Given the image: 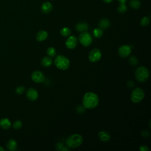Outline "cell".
Masks as SVG:
<instances>
[{"instance_id":"6da1fadb","label":"cell","mask_w":151,"mask_h":151,"mask_svg":"<svg viewBox=\"0 0 151 151\" xmlns=\"http://www.w3.org/2000/svg\"><path fill=\"white\" fill-rule=\"evenodd\" d=\"M99 102L98 96L93 92L86 93L83 98V104L86 109H93L96 107Z\"/></svg>"},{"instance_id":"7a4b0ae2","label":"cell","mask_w":151,"mask_h":151,"mask_svg":"<svg viewBox=\"0 0 151 151\" xmlns=\"http://www.w3.org/2000/svg\"><path fill=\"white\" fill-rule=\"evenodd\" d=\"M83 139L79 134H74L70 136L66 140V144L70 148H76L78 147L82 143Z\"/></svg>"},{"instance_id":"3957f363","label":"cell","mask_w":151,"mask_h":151,"mask_svg":"<svg viewBox=\"0 0 151 151\" xmlns=\"http://www.w3.org/2000/svg\"><path fill=\"white\" fill-rule=\"evenodd\" d=\"M149 77V71L148 69L144 66L139 67L135 71L136 79L139 82H145Z\"/></svg>"},{"instance_id":"277c9868","label":"cell","mask_w":151,"mask_h":151,"mask_svg":"<svg viewBox=\"0 0 151 151\" xmlns=\"http://www.w3.org/2000/svg\"><path fill=\"white\" fill-rule=\"evenodd\" d=\"M54 64L58 68L63 70H65L69 68L70 62V60L65 56L58 55L55 58Z\"/></svg>"},{"instance_id":"5b68a950","label":"cell","mask_w":151,"mask_h":151,"mask_svg":"<svg viewBox=\"0 0 151 151\" xmlns=\"http://www.w3.org/2000/svg\"><path fill=\"white\" fill-rule=\"evenodd\" d=\"M145 97L144 91L142 88L136 87L132 91L130 98L132 102L134 103L141 101Z\"/></svg>"},{"instance_id":"8992f818","label":"cell","mask_w":151,"mask_h":151,"mask_svg":"<svg viewBox=\"0 0 151 151\" xmlns=\"http://www.w3.org/2000/svg\"><path fill=\"white\" fill-rule=\"evenodd\" d=\"M79 41L84 47L90 46L93 42V38L90 33L87 31L81 32L79 35Z\"/></svg>"},{"instance_id":"52a82bcc","label":"cell","mask_w":151,"mask_h":151,"mask_svg":"<svg viewBox=\"0 0 151 151\" xmlns=\"http://www.w3.org/2000/svg\"><path fill=\"white\" fill-rule=\"evenodd\" d=\"M101 57V52L99 49H93L88 54V60L91 63L98 61Z\"/></svg>"},{"instance_id":"ba28073f","label":"cell","mask_w":151,"mask_h":151,"mask_svg":"<svg viewBox=\"0 0 151 151\" xmlns=\"http://www.w3.org/2000/svg\"><path fill=\"white\" fill-rule=\"evenodd\" d=\"M132 52V48L129 45H123L120 46L118 50V53L122 58H126L128 57Z\"/></svg>"},{"instance_id":"9c48e42d","label":"cell","mask_w":151,"mask_h":151,"mask_svg":"<svg viewBox=\"0 0 151 151\" xmlns=\"http://www.w3.org/2000/svg\"><path fill=\"white\" fill-rule=\"evenodd\" d=\"M31 78L34 82L40 83L44 81L45 76H44V74L41 71L36 70L32 73Z\"/></svg>"},{"instance_id":"30bf717a","label":"cell","mask_w":151,"mask_h":151,"mask_svg":"<svg viewBox=\"0 0 151 151\" xmlns=\"http://www.w3.org/2000/svg\"><path fill=\"white\" fill-rule=\"evenodd\" d=\"M77 42L78 40L76 37L71 35L65 41V45L68 49H74L77 46Z\"/></svg>"},{"instance_id":"8fae6325","label":"cell","mask_w":151,"mask_h":151,"mask_svg":"<svg viewBox=\"0 0 151 151\" xmlns=\"http://www.w3.org/2000/svg\"><path fill=\"white\" fill-rule=\"evenodd\" d=\"M26 95L27 98L31 101L35 100L38 97V93L37 91L34 88H29L28 89Z\"/></svg>"},{"instance_id":"7c38bea8","label":"cell","mask_w":151,"mask_h":151,"mask_svg":"<svg viewBox=\"0 0 151 151\" xmlns=\"http://www.w3.org/2000/svg\"><path fill=\"white\" fill-rule=\"evenodd\" d=\"M52 5L50 2H44L41 5V11L44 14L50 13L52 10Z\"/></svg>"},{"instance_id":"4fadbf2b","label":"cell","mask_w":151,"mask_h":151,"mask_svg":"<svg viewBox=\"0 0 151 151\" xmlns=\"http://www.w3.org/2000/svg\"><path fill=\"white\" fill-rule=\"evenodd\" d=\"M48 37V33L44 30H41L37 32L36 35V39L38 41H42L47 39Z\"/></svg>"},{"instance_id":"5bb4252c","label":"cell","mask_w":151,"mask_h":151,"mask_svg":"<svg viewBox=\"0 0 151 151\" xmlns=\"http://www.w3.org/2000/svg\"><path fill=\"white\" fill-rule=\"evenodd\" d=\"M76 29L78 32L87 31L88 29V26L86 22H80L76 25Z\"/></svg>"},{"instance_id":"9a60e30c","label":"cell","mask_w":151,"mask_h":151,"mask_svg":"<svg viewBox=\"0 0 151 151\" xmlns=\"http://www.w3.org/2000/svg\"><path fill=\"white\" fill-rule=\"evenodd\" d=\"M11 126V122L6 118H3L0 120V126L4 129H8Z\"/></svg>"},{"instance_id":"2e32d148","label":"cell","mask_w":151,"mask_h":151,"mask_svg":"<svg viewBox=\"0 0 151 151\" xmlns=\"http://www.w3.org/2000/svg\"><path fill=\"white\" fill-rule=\"evenodd\" d=\"M6 147L9 150H15L17 147V143L15 140L10 139L6 143Z\"/></svg>"},{"instance_id":"e0dca14e","label":"cell","mask_w":151,"mask_h":151,"mask_svg":"<svg viewBox=\"0 0 151 151\" xmlns=\"http://www.w3.org/2000/svg\"><path fill=\"white\" fill-rule=\"evenodd\" d=\"M110 21L107 18L101 19L99 23V25L100 28L101 29H107L108 27H110Z\"/></svg>"},{"instance_id":"ac0fdd59","label":"cell","mask_w":151,"mask_h":151,"mask_svg":"<svg viewBox=\"0 0 151 151\" xmlns=\"http://www.w3.org/2000/svg\"><path fill=\"white\" fill-rule=\"evenodd\" d=\"M99 136L100 139L104 142H107L110 139V135L107 132L101 131L99 133Z\"/></svg>"},{"instance_id":"d6986e66","label":"cell","mask_w":151,"mask_h":151,"mask_svg":"<svg viewBox=\"0 0 151 151\" xmlns=\"http://www.w3.org/2000/svg\"><path fill=\"white\" fill-rule=\"evenodd\" d=\"M41 63L44 67H50L52 63V60L50 57H44L41 60Z\"/></svg>"},{"instance_id":"ffe728a7","label":"cell","mask_w":151,"mask_h":151,"mask_svg":"<svg viewBox=\"0 0 151 151\" xmlns=\"http://www.w3.org/2000/svg\"><path fill=\"white\" fill-rule=\"evenodd\" d=\"M117 11L120 14L125 13L127 11V5H126V3L120 2L119 5L117 8Z\"/></svg>"},{"instance_id":"44dd1931","label":"cell","mask_w":151,"mask_h":151,"mask_svg":"<svg viewBox=\"0 0 151 151\" xmlns=\"http://www.w3.org/2000/svg\"><path fill=\"white\" fill-rule=\"evenodd\" d=\"M130 6L133 9H139L140 6V2L139 0H130Z\"/></svg>"},{"instance_id":"7402d4cb","label":"cell","mask_w":151,"mask_h":151,"mask_svg":"<svg viewBox=\"0 0 151 151\" xmlns=\"http://www.w3.org/2000/svg\"><path fill=\"white\" fill-rule=\"evenodd\" d=\"M93 34H94V36L96 38H100L103 34V29L100 28H95L94 30H93Z\"/></svg>"},{"instance_id":"603a6c76","label":"cell","mask_w":151,"mask_h":151,"mask_svg":"<svg viewBox=\"0 0 151 151\" xmlns=\"http://www.w3.org/2000/svg\"><path fill=\"white\" fill-rule=\"evenodd\" d=\"M60 34L64 37H67L70 35L71 30L68 27H64L60 30Z\"/></svg>"},{"instance_id":"cb8c5ba5","label":"cell","mask_w":151,"mask_h":151,"mask_svg":"<svg viewBox=\"0 0 151 151\" xmlns=\"http://www.w3.org/2000/svg\"><path fill=\"white\" fill-rule=\"evenodd\" d=\"M47 53L50 57H54L56 55V50L53 47H49L47 50Z\"/></svg>"},{"instance_id":"d4e9b609","label":"cell","mask_w":151,"mask_h":151,"mask_svg":"<svg viewBox=\"0 0 151 151\" xmlns=\"http://www.w3.org/2000/svg\"><path fill=\"white\" fill-rule=\"evenodd\" d=\"M149 22H150V19H149V18L147 17H143L141 21H140V24H141V25L144 26V27L148 25L149 24Z\"/></svg>"},{"instance_id":"484cf974","label":"cell","mask_w":151,"mask_h":151,"mask_svg":"<svg viewBox=\"0 0 151 151\" xmlns=\"http://www.w3.org/2000/svg\"><path fill=\"white\" fill-rule=\"evenodd\" d=\"M129 63L132 65L135 66L137 64V59L135 56H132L129 58Z\"/></svg>"},{"instance_id":"4316f807","label":"cell","mask_w":151,"mask_h":151,"mask_svg":"<svg viewBox=\"0 0 151 151\" xmlns=\"http://www.w3.org/2000/svg\"><path fill=\"white\" fill-rule=\"evenodd\" d=\"M22 127V122L19 120H17L13 123V127L15 129H19Z\"/></svg>"},{"instance_id":"83f0119b","label":"cell","mask_w":151,"mask_h":151,"mask_svg":"<svg viewBox=\"0 0 151 151\" xmlns=\"http://www.w3.org/2000/svg\"><path fill=\"white\" fill-rule=\"evenodd\" d=\"M24 91H25V87L23 86H19L16 88V93L18 94H22L24 92Z\"/></svg>"},{"instance_id":"f1b7e54d","label":"cell","mask_w":151,"mask_h":151,"mask_svg":"<svg viewBox=\"0 0 151 151\" xmlns=\"http://www.w3.org/2000/svg\"><path fill=\"white\" fill-rule=\"evenodd\" d=\"M141 135L143 137H148L150 136V133L148 130H145L143 131L141 133Z\"/></svg>"},{"instance_id":"f546056e","label":"cell","mask_w":151,"mask_h":151,"mask_svg":"<svg viewBox=\"0 0 151 151\" xmlns=\"http://www.w3.org/2000/svg\"><path fill=\"white\" fill-rule=\"evenodd\" d=\"M139 150H140V151H148V150H149V147H148L147 146H146V145H142V146H140Z\"/></svg>"},{"instance_id":"4dcf8cb0","label":"cell","mask_w":151,"mask_h":151,"mask_svg":"<svg viewBox=\"0 0 151 151\" xmlns=\"http://www.w3.org/2000/svg\"><path fill=\"white\" fill-rule=\"evenodd\" d=\"M64 147V146L62 143H58L56 145V149L58 150H61L63 149V148Z\"/></svg>"},{"instance_id":"1f68e13d","label":"cell","mask_w":151,"mask_h":151,"mask_svg":"<svg viewBox=\"0 0 151 151\" xmlns=\"http://www.w3.org/2000/svg\"><path fill=\"white\" fill-rule=\"evenodd\" d=\"M102 1L106 3H110L113 1V0H102Z\"/></svg>"},{"instance_id":"d6a6232c","label":"cell","mask_w":151,"mask_h":151,"mask_svg":"<svg viewBox=\"0 0 151 151\" xmlns=\"http://www.w3.org/2000/svg\"><path fill=\"white\" fill-rule=\"evenodd\" d=\"M119 2H122V3H126V2L127 1V0H117Z\"/></svg>"},{"instance_id":"836d02e7","label":"cell","mask_w":151,"mask_h":151,"mask_svg":"<svg viewBox=\"0 0 151 151\" xmlns=\"http://www.w3.org/2000/svg\"><path fill=\"white\" fill-rule=\"evenodd\" d=\"M5 150L4 149V148H2V147H1L0 146V151H5Z\"/></svg>"}]
</instances>
